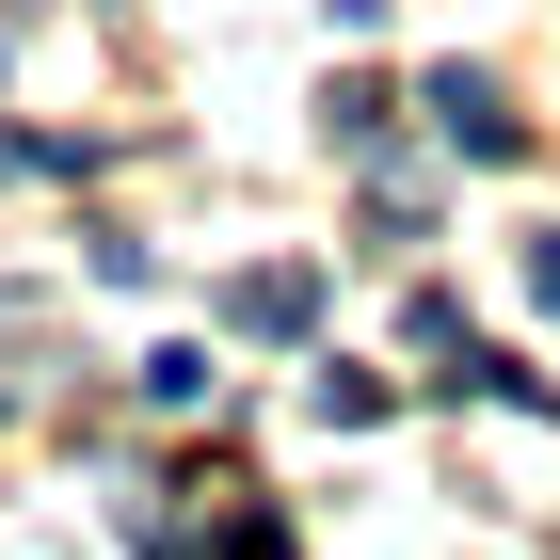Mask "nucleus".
Here are the masks:
<instances>
[{
  "label": "nucleus",
  "instance_id": "nucleus-1",
  "mask_svg": "<svg viewBox=\"0 0 560 560\" xmlns=\"http://www.w3.org/2000/svg\"><path fill=\"white\" fill-rule=\"evenodd\" d=\"M432 129H448V144H465V161H513V96H497V81H465V65H448V81H432Z\"/></svg>",
  "mask_w": 560,
  "mask_h": 560
},
{
  "label": "nucleus",
  "instance_id": "nucleus-2",
  "mask_svg": "<svg viewBox=\"0 0 560 560\" xmlns=\"http://www.w3.org/2000/svg\"><path fill=\"white\" fill-rule=\"evenodd\" d=\"M224 320H241V337H304V320H320V289H304V272H241V289H224Z\"/></svg>",
  "mask_w": 560,
  "mask_h": 560
},
{
  "label": "nucleus",
  "instance_id": "nucleus-3",
  "mask_svg": "<svg viewBox=\"0 0 560 560\" xmlns=\"http://www.w3.org/2000/svg\"><path fill=\"white\" fill-rule=\"evenodd\" d=\"M528 289H545V304H560V241H545V257H528Z\"/></svg>",
  "mask_w": 560,
  "mask_h": 560
}]
</instances>
